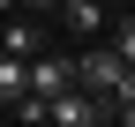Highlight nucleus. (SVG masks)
Instances as JSON below:
<instances>
[{"label": "nucleus", "instance_id": "obj_6", "mask_svg": "<svg viewBox=\"0 0 135 127\" xmlns=\"http://www.w3.org/2000/svg\"><path fill=\"white\" fill-rule=\"evenodd\" d=\"M0 52L30 60V52H38V23H0Z\"/></svg>", "mask_w": 135, "mask_h": 127}, {"label": "nucleus", "instance_id": "obj_1", "mask_svg": "<svg viewBox=\"0 0 135 127\" xmlns=\"http://www.w3.org/2000/svg\"><path fill=\"white\" fill-rule=\"evenodd\" d=\"M128 60L113 52V45H90V52H75V90H90L98 105H105V90H113V75H120Z\"/></svg>", "mask_w": 135, "mask_h": 127}, {"label": "nucleus", "instance_id": "obj_3", "mask_svg": "<svg viewBox=\"0 0 135 127\" xmlns=\"http://www.w3.org/2000/svg\"><path fill=\"white\" fill-rule=\"evenodd\" d=\"M68 82H75V60L38 45V60H30V90H38V97H53V90H68Z\"/></svg>", "mask_w": 135, "mask_h": 127}, {"label": "nucleus", "instance_id": "obj_10", "mask_svg": "<svg viewBox=\"0 0 135 127\" xmlns=\"http://www.w3.org/2000/svg\"><path fill=\"white\" fill-rule=\"evenodd\" d=\"M8 8H15V0H0V15H8Z\"/></svg>", "mask_w": 135, "mask_h": 127}, {"label": "nucleus", "instance_id": "obj_8", "mask_svg": "<svg viewBox=\"0 0 135 127\" xmlns=\"http://www.w3.org/2000/svg\"><path fill=\"white\" fill-rule=\"evenodd\" d=\"M83 127H120V112H105V105H98V112L83 120Z\"/></svg>", "mask_w": 135, "mask_h": 127}, {"label": "nucleus", "instance_id": "obj_2", "mask_svg": "<svg viewBox=\"0 0 135 127\" xmlns=\"http://www.w3.org/2000/svg\"><path fill=\"white\" fill-rule=\"evenodd\" d=\"M90 112H98V97H90V90H75V82L45 97V127H83Z\"/></svg>", "mask_w": 135, "mask_h": 127}, {"label": "nucleus", "instance_id": "obj_4", "mask_svg": "<svg viewBox=\"0 0 135 127\" xmlns=\"http://www.w3.org/2000/svg\"><path fill=\"white\" fill-rule=\"evenodd\" d=\"M60 23L75 30V38H98V30H105V8H98V0H60Z\"/></svg>", "mask_w": 135, "mask_h": 127}, {"label": "nucleus", "instance_id": "obj_5", "mask_svg": "<svg viewBox=\"0 0 135 127\" xmlns=\"http://www.w3.org/2000/svg\"><path fill=\"white\" fill-rule=\"evenodd\" d=\"M30 90V60H15V52H0V105H15Z\"/></svg>", "mask_w": 135, "mask_h": 127}, {"label": "nucleus", "instance_id": "obj_7", "mask_svg": "<svg viewBox=\"0 0 135 127\" xmlns=\"http://www.w3.org/2000/svg\"><path fill=\"white\" fill-rule=\"evenodd\" d=\"M105 45H113V52H120L128 67H135V15H120V23H105Z\"/></svg>", "mask_w": 135, "mask_h": 127}, {"label": "nucleus", "instance_id": "obj_9", "mask_svg": "<svg viewBox=\"0 0 135 127\" xmlns=\"http://www.w3.org/2000/svg\"><path fill=\"white\" fill-rule=\"evenodd\" d=\"M15 8H60V0H15Z\"/></svg>", "mask_w": 135, "mask_h": 127}]
</instances>
